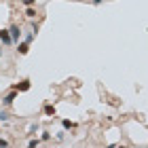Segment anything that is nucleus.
<instances>
[{
  "instance_id": "2eb2a0df",
  "label": "nucleus",
  "mask_w": 148,
  "mask_h": 148,
  "mask_svg": "<svg viewBox=\"0 0 148 148\" xmlns=\"http://www.w3.org/2000/svg\"><path fill=\"white\" fill-rule=\"evenodd\" d=\"M104 2V0H93V4H102Z\"/></svg>"
},
{
  "instance_id": "7ed1b4c3",
  "label": "nucleus",
  "mask_w": 148,
  "mask_h": 148,
  "mask_svg": "<svg viewBox=\"0 0 148 148\" xmlns=\"http://www.w3.org/2000/svg\"><path fill=\"white\" fill-rule=\"evenodd\" d=\"M0 42L6 45V47L13 45V36H11V32H9V30H2V28H0Z\"/></svg>"
},
{
  "instance_id": "4468645a",
  "label": "nucleus",
  "mask_w": 148,
  "mask_h": 148,
  "mask_svg": "<svg viewBox=\"0 0 148 148\" xmlns=\"http://www.w3.org/2000/svg\"><path fill=\"white\" fill-rule=\"evenodd\" d=\"M0 146H9V142H6L4 138H0Z\"/></svg>"
},
{
  "instance_id": "f257e3e1",
  "label": "nucleus",
  "mask_w": 148,
  "mask_h": 148,
  "mask_svg": "<svg viewBox=\"0 0 148 148\" xmlns=\"http://www.w3.org/2000/svg\"><path fill=\"white\" fill-rule=\"evenodd\" d=\"M9 32H11V36H13V45H17L19 40H21V28H19L17 23H13L11 28H9Z\"/></svg>"
},
{
  "instance_id": "f03ea898",
  "label": "nucleus",
  "mask_w": 148,
  "mask_h": 148,
  "mask_svg": "<svg viewBox=\"0 0 148 148\" xmlns=\"http://www.w3.org/2000/svg\"><path fill=\"white\" fill-rule=\"evenodd\" d=\"M17 95H19V91H17V89L9 91V93H6V95L2 97V104H4V106H11V104H13V102L17 99Z\"/></svg>"
},
{
  "instance_id": "6e6552de",
  "label": "nucleus",
  "mask_w": 148,
  "mask_h": 148,
  "mask_svg": "<svg viewBox=\"0 0 148 148\" xmlns=\"http://www.w3.org/2000/svg\"><path fill=\"white\" fill-rule=\"evenodd\" d=\"M25 17H28V19H34V17H36L34 6H28V9H25Z\"/></svg>"
},
{
  "instance_id": "f8f14e48",
  "label": "nucleus",
  "mask_w": 148,
  "mask_h": 148,
  "mask_svg": "<svg viewBox=\"0 0 148 148\" xmlns=\"http://www.w3.org/2000/svg\"><path fill=\"white\" fill-rule=\"evenodd\" d=\"M38 144H40L38 140H30V142H28V146H30V148H34V146H38Z\"/></svg>"
},
{
  "instance_id": "0eeeda50",
  "label": "nucleus",
  "mask_w": 148,
  "mask_h": 148,
  "mask_svg": "<svg viewBox=\"0 0 148 148\" xmlns=\"http://www.w3.org/2000/svg\"><path fill=\"white\" fill-rule=\"evenodd\" d=\"M62 127H64V129H74V127H76V123H72V121L64 119V121H62Z\"/></svg>"
},
{
  "instance_id": "423d86ee",
  "label": "nucleus",
  "mask_w": 148,
  "mask_h": 148,
  "mask_svg": "<svg viewBox=\"0 0 148 148\" xmlns=\"http://www.w3.org/2000/svg\"><path fill=\"white\" fill-rule=\"evenodd\" d=\"M42 112L47 114V116H55V106H53V104H45Z\"/></svg>"
},
{
  "instance_id": "39448f33",
  "label": "nucleus",
  "mask_w": 148,
  "mask_h": 148,
  "mask_svg": "<svg viewBox=\"0 0 148 148\" xmlns=\"http://www.w3.org/2000/svg\"><path fill=\"white\" fill-rule=\"evenodd\" d=\"M17 51L21 53V55H28V51H30V42H25V40L17 42Z\"/></svg>"
},
{
  "instance_id": "9d476101",
  "label": "nucleus",
  "mask_w": 148,
  "mask_h": 148,
  "mask_svg": "<svg viewBox=\"0 0 148 148\" xmlns=\"http://www.w3.org/2000/svg\"><path fill=\"white\" fill-rule=\"evenodd\" d=\"M0 121H9V112L6 110H0Z\"/></svg>"
},
{
  "instance_id": "1a4fd4ad",
  "label": "nucleus",
  "mask_w": 148,
  "mask_h": 148,
  "mask_svg": "<svg viewBox=\"0 0 148 148\" xmlns=\"http://www.w3.org/2000/svg\"><path fill=\"white\" fill-rule=\"evenodd\" d=\"M34 36H36V32L32 30L30 34H25V38H23V40H25V42H30V45H32V40H34Z\"/></svg>"
},
{
  "instance_id": "20e7f679",
  "label": "nucleus",
  "mask_w": 148,
  "mask_h": 148,
  "mask_svg": "<svg viewBox=\"0 0 148 148\" xmlns=\"http://www.w3.org/2000/svg\"><path fill=\"white\" fill-rule=\"evenodd\" d=\"M30 87H32V83H30L28 78H25V80H21V83H19V85H15V87H13V89H17L19 93H25V91H30Z\"/></svg>"
},
{
  "instance_id": "ddd939ff",
  "label": "nucleus",
  "mask_w": 148,
  "mask_h": 148,
  "mask_svg": "<svg viewBox=\"0 0 148 148\" xmlns=\"http://www.w3.org/2000/svg\"><path fill=\"white\" fill-rule=\"evenodd\" d=\"M23 4H25V6H34L36 0H23Z\"/></svg>"
},
{
  "instance_id": "dca6fc26",
  "label": "nucleus",
  "mask_w": 148,
  "mask_h": 148,
  "mask_svg": "<svg viewBox=\"0 0 148 148\" xmlns=\"http://www.w3.org/2000/svg\"><path fill=\"white\" fill-rule=\"evenodd\" d=\"M0 55H2V45H0Z\"/></svg>"
},
{
  "instance_id": "9b49d317",
  "label": "nucleus",
  "mask_w": 148,
  "mask_h": 148,
  "mask_svg": "<svg viewBox=\"0 0 148 148\" xmlns=\"http://www.w3.org/2000/svg\"><path fill=\"white\" fill-rule=\"evenodd\" d=\"M49 140H51V133L45 131V133H42V142H49Z\"/></svg>"
}]
</instances>
